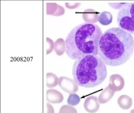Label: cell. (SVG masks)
Listing matches in <instances>:
<instances>
[{
    "instance_id": "obj_18",
    "label": "cell",
    "mask_w": 134,
    "mask_h": 113,
    "mask_svg": "<svg viewBox=\"0 0 134 113\" xmlns=\"http://www.w3.org/2000/svg\"><path fill=\"white\" fill-rule=\"evenodd\" d=\"M46 42L49 45L48 49L46 50V54H50L54 50V43L53 41L49 38H46Z\"/></svg>"
},
{
    "instance_id": "obj_14",
    "label": "cell",
    "mask_w": 134,
    "mask_h": 113,
    "mask_svg": "<svg viewBox=\"0 0 134 113\" xmlns=\"http://www.w3.org/2000/svg\"><path fill=\"white\" fill-rule=\"evenodd\" d=\"M113 21V15L110 12L104 11L100 14L98 21L102 25L107 26L110 24Z\"/></svg>"
},
{
    "instance_id": "obj_2",
    "label": "cell",
    "mask_w": 134,
    "mask_h": 113,
    "mask_svg": "<svg viewBox=\"0 0 134 113\" xmlns=\"http://www.w3.org/2000/svg\"><path fill=\"white\" fill-rule=\"evenodd\" d=\"M102 35L98 25L84 23L75 27L67 35L66 53L76 60L87 55H98V44Z\"/></svg>"
},
{
    "instance_id": "obj_15",
    "label": "cell",
    "mask_w": 134,
    "mask_h": 113,
    "mask_svg": "<svg viewBox=\"0 0 134 113\" xmlns=\"http://www.w3.org/2000/svg\"><path fill=\"white\" fill-rule=\"evenodd\" d=\"M59 79L53 73H48L46 74V86L49 88H53L58 85Z\"/></svg>"
},
{
    "instance_id": "obj_17",
    "label": "cell",
    "mask_w": 134,
    "mask_h": 113,
    "mask_svg": "<svg viewBox=\"0 0 134 113\" xmlns=\"http://www.w3.org/2000/svg\"><path fill=\"white\" fill-rule=\"evenodd\" d=\"M59 113H77L75 108L68 105H64L61 108Z\"/></svg>"
},
{
    "instance_id": "obj_8",
    "label": "cell",
    "mask_w": 134,
    "mask_h": 113,
    "mask_svg": "<svg viewBox=\"0 0 134 113\" xmlns=\"http://www.w3.org/2000/svg\"><path fill=\"white\" fill-rule=\"evenodd\" d=\"M46 99L49 102L52 104H60L64 100L63 95L58 90L50 89L46 92Z\"/></svg>"
},
{
    "instance_id": "obj_10",
    "label": "cell",
    "mask_w": 134,
    "mask_h": 113,
    "mask_svg": "<svg viewBox=\"0 0 134 113\" xmlns=\"http://www.w3.org/2000/svg\"><path fill=\"white\" fill-rule=\"evenodd\" d=\"M99 16V13L92 9H86L82 13V18L83 20L90 24L97 23L98 21Z\"/></svg>"
},
{
    "instance_id": "obj_12",
    "label": "cell",
    "mask_w": 134,
    "mask_h": 113,
    "mask_svg": "<svg viewBox=\"0 0 134 113\" xmlns=\"http://www.w3.org/2000/svg\"><path fill=\"white\" fill-rule=\"evenodd\" d=\"M117 103L119 106L124 110L129 109L132 104V98L127 95H122L118 99Z\"/></svg>"
},
{
    "instance_id": "obj_19",
    "label": "cell",
    "mask_w": 134,
    "mask_h": 113,
    "mask_svg": "<svg viewBox=\"0 0 134 113\" xmlns=\"http://www.w3.org/2000/svg\"><path fill=\"white\" fill-rule=\"evenodd\" d=\"M80 4V3H75V4H73V5L70 4L69 3H66L65 5L66 6L67 8H68L69 9H73V8H76L79 7Z\"/></svg>"
},
{
    "instance_id": "obj_21",
    "label": "cell",
    "mask_w": 134,
    "mask_h": 113,
    "mask_svg": "<svg viewBox=\"0 0 134 113\" xmlns=\"http://www.w3.org/2000/svg\"><path fill=\"white\" fill-rule=\"evenodd\" d=\"M130 113H134V109L132 110V111H131Z\"/></svg>"
},
{
    "instance_id": "obj_9",
    "label": "cell",
    "mask_w": 134,
    "mask_h": 113,
    "mask_svg": "<svg viewBox=\"0 0 134 113\" xmlns=\"http://www.w3.org/2000/svg\"><path fill=\"white\" fill-rule=\"evenodd\" d=\"M65 13V8L55 3H48L46 4V14L48 15L59 16Z\"/></svg>"
},
{
    "instance_id": "obj_6",
    "label": "cell",
    "mask_w": 134,
    "mask_h": 113,
    "mask_svg": "<svg viewBox=\"0 0 134 113\" xmlns=\"http://www.w3.org/2000/svg\"><path fill=\"white\" fill-rule=\"evenodd\" d=\"M125 80L123 77L119 74H115L111 75L109 78L108 87L113 92H119L124 88Z\"/></svg>"
},
{
    "instance_id": "obj_1",
    "label": "cell",
    "mask_w": 134,
    "mask_h": 113,
    "mask_svg": "<svg viewBox=\"0 0 134 113\" xmlns=\"http://www.w3.org/2000/svg\"><path fill=\"white\" fill-rule=\"evenodd\" d=\"M134 40L131 34L119 27L102 34L98 44V54L107 65L117 66L126 63L132 56Z\"/></svg>"
},
{
    "instance_id": "obj_5",
    "label": "cell",
    "mask_w": 134,
    "mask_h": 113,
    "mask_svg": "<svg viewBox=\"0 0 134 113\" xmlns=\"http://www.w3.org/2000/svg\"><path fill=\"white\" fill-rule=\"evenodd\" d=\"M58 84L62 90L69 94H74L79 90V86L75 81L67 77H60Z\"/></svg>"
},
{
    "instance_id": "obj_11",
    "label": "cell",
    "mask_w": 134,
    "mask_h": 113,
    "mask_svg": "<svg viewBox=\"0 0 134 113\" xmlns=\"http://www.w3.org/2000/svg\"><path fill=\"white\" fill-rule=\"evenodd\" d=\"M114 94V92L111 90L109 87H107L100 94L98 102L101 104L107 103L112 98Z\"/></svg>"
},
{
    "instance_id": "obj_16",
    "label": "cell",
    "mask_w": 134,
    "mask_h": 113,
    "mask_svg": "<svg viewBox=\"0 0 134 113\" xmlns=\"http://www.w3.org/2000/svg\"><path fill=\"white\" fill-rule=\"evenodd\" d=\"M80 101V100L79 96L75 93L70 94L67 100V103L68 104L73 106L77 105Z\"/></svg>"
},
{
    "instance_id": "obj_13",
    "label": "cell",
    "mask_w": 134,
    "mask_h": 113,
    "mask_svg": "<svg viewBox=\"0 0 134 113\" xmlns=\"http://www.w3.org/2000/svg\"><path fill=\"white\" fill-rule=\"evenodd\" d=\"M66 50V43L63 38L58 39L54 42V50L58 55H62Z\"/></svg>"
},
{
    "instance_id": "obj_4",
    "label": "cell",
    "mask_w": 134,
    "mask_h": 113,
    "mask_svg": "<svg viewBox=\"0 0 134 113\" xmlns=\"http://www.w3.org/2000/svg\"><path fill=\"white\" fill-rule=\"evenodd\" d=\"M117 21L120 28L134 35V3H124L119 10Z\"/></svg>"
},
{
    "instance_id": "obj_20",
    "label": "cell",
    "mask_w": 134,
    "mask_h": 113,
    "mask_svg": "<svg viewBox=\"0 0 134 113\" xmlns=\"http://www.w3.org/2000/svg\"><path fill=\"white\" fill-rule=\"evenodd\" d=\"M47 113H54V108L49 103L47 104Z\"/></svg>"
},
{
    "instance_id": "obj_7",
    "label": "cell",
    "mask_w": 134,
    "mask_h": 113,
    "mask_svg": "<svg viewBox=\"0 0 134 113\" xmlns=\"http://www.w3.org/2000/svg\"><path fill=\"white\" fill-rule=\"evenodd\" d=\"M100 107L98 98L94 96H90L86 98L84 103V107L87 112L90 113H96Z\"/></svg>"
},
{
    "instance_id": "obj_3",
    "label": "cell",
    "mask_w": 134,
    "mask_h": 113,
    "mask_svg": "<svg viewBox=\"0 0 134 113\" xmlns=\"http://www.w3.org/2000/svg\"><path fill=\"white\" fill-rule=\"evenodd\" d=\"M107 74L105 64L98 55H87L76 60L72 68L74 81L78 86L86 88L100 85Z\"/></svg>"
}]
</instances>
